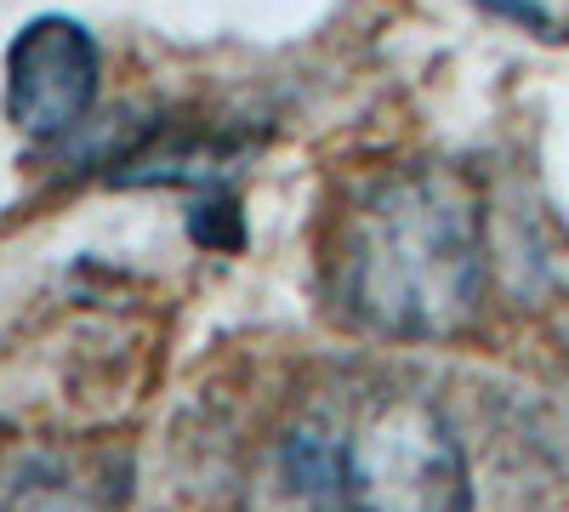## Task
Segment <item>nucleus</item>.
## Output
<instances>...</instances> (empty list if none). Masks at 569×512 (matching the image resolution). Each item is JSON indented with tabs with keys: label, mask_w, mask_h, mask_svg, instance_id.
I'll return each instance as SVG.
<instances>
[{
	"label": "nucleus",
	"mask_w": 569,
	"mask_h": 512,
	"mask_svg": "<svg viewBox=\"0 0 569 512\" xmlns=\"http://www.w3.org/2000/svg\"><path fill=\"white\" fill-rule=\"evenodd\" d=\"M98 98V46L69 18H34L7 58V109L29 137L69 131Z\"/></svg>",
	"instance_id": "nucleus-3"
},
{
	"label": "nucleus",
	"mask_w": 569,
	"mask_h": 512,
	"mask_svg": "<svg viewBox=\"0 0 569 512\" xmlns=\"http://www.w3.org/2000/svg\"><path fill=\"white\" fill-rule=\"evenodd\" d=\"M485 291V228L467 182L399 171L359 200L342 234V297L382 337H450Z\"/></svg>",
	"instance_id": "nucleus-2"
},
{
	"label": "nucleus",
	"mask_w": 569,
	"mask_h": 512,
	"mask_svg": "<svg viewBox=\"0 0 569 512\" xmlns=\"http://www.w3.org/2000/svg\"><path fill=\"white\" fill-rule=\"evenodd\" d=\"M251 512H472V479L456 433L421 393L353 377L279 428Z\"/></svg>",
	"instance_id": "nucleus-1"
}]
</instances>
